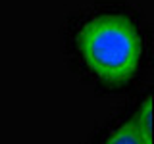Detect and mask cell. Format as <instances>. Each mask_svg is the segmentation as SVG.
Here are the masks:
<instances>
[{
	"mask_svg": "<svg viewBox=\"0 0 154 144\" xmlns=\"http://www.w3.org/2000/svg\"><path fill=\"white\" fill-rule=\"evenodd\" d=\"M77 50L91 73L108 85H119L137 73L143 60V38L127 16L102 14L79 29Z\"/></svg>",
	"mask_w": 154,
	"mask_h": 144,
	"instance_id": "obj_1",
	"label": "cell"
},
{
	"mask_svg": "<svg viewBox=\"0 0 154 144\" xmlns=\"http://www.w3.org/2000/svg\"><path fill=\"white\" fill-rule=\"evenodd\" d=\"M131 123L139 129V133H141L144 138L152 140V96L150 94H148L146 98H144V102L139 106V110H137V113H135Z\"/></svg>",
	"mask_w": 154,
	"mask_h": 144,
	"instance_id": "obj_3",
	"label": "cell"
},
{
	"mask_svg": "<svg viewBox=\"0 0 154 144\" xmlns=\"http://www.w3.org/2000/svg\"><path fill=\"white\" fill-rule=\"evenodd\" d=\"M104 144H152V140L144 138L139 133V129L129 121V123L119 125L118 129H114L110 133V136L104 140Z\"/></svg>",
	"mask_w": 154,
	"mask_h": 144,
	"instance_id": "obj_2",
	"label": "cell"
}]
</instances>
